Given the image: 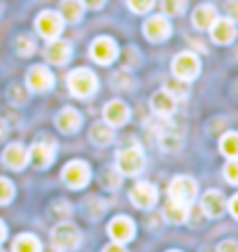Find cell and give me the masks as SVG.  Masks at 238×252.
<instances>
[{
  "instance_id": "obj_1",
  "label": "cell",
  "mask_w": 238,
  "mask_h": 252,
  "mask_svg": "<svg viewBox=\"0 0 238 252\" xmlns=\"http://www.w3.org/2000/svg\"><path fill=\"white\" fill-rule=\"evenodd\" d=\"M68 89L70 94H75L77 98H89L91 94H96L98 89V80H96V75L91 70H87V68H77L68 75Z\"/></svg>"
},
{
  "instance_id": "obj_2",
  "label": "cell",
  "mask_w": 238,
  "mask_h": 252,
  "mask_svg": "<svg viewBox=\"0 0 238 252\" xmlns=\"http://www.w3.org/2000/svg\"><path fill=\"white\" fill-rule=\"evenodd\" d=\"M143 166H145V157H143V150L138 145L124 147L117 154V171L121 175H138L143 171Z\"/></svg>"
},
{
  "instance_id": "obj_3",
  "label": "cell",
  "mask_w": 238,
  "mask_h": 252,
  "mask_svg": "<svg viewBox=\"0 0 238 252\" xmlns=\"http://www.w3.org/2000/svg\"><path fill=\"white\" fill-rule=\"evenodd\" d=\"M199 70H201L199 56L192 54V52H182V54H178L173 59V75L178 77V80L189 82L199 75Z\"/></svg>"
},
{
  "instance_id": "obj_4",
  "label": "cell",
  "mask_w": 238,
  "mask_h": 252,
  "mask_svg": "<svg viewBox=\"0 0 238 252\" xmlns=\"http://www.w3.org/2000/svg\"><path fill=\"white\" fill-rule=\"evenodd\" d=\"M35 28L37 33L47 40H54V37L61 35V31H63V19L59 12H52V9H45V12H40L35 19Z\"/></svg>"
},
{
  "instance_id": "obj_5",
  "label": "cell",
  "mask_w": 238,
  "mask_h": 252,
  "mask_svg": "<svg viewBox=\"0 0 238 252\" xmlns=\"http://www.w3.org/2000/svg\"><path fill=\"white\" fill-rule=\"evenodd\" d=\"M52 243H54L61 252L75 250V248L80 245V231H77V226H75V224H68V222L56 224L54 231H52Z\"/></svg>"
},
{
  "instance_id": "obj_6",
  "label": "cell",
  "mask_w": 238,
  "mask_h": 252,
  "mask_svg": "<svg viewBox=\"0 0 238 252\" xmlns=\"http://www.w3.org/2000/svg\"><path fill=\"white\" fill-rule=\"evenodd\" d=\"M168 194H171V201H178V203L189 206L194 201V196H196V182H194L192 178H187V175H178V178H173V182H171Z\"/></svg>"
},
{
  "instance_id": "obj_7",
  "label": "cell",
  "mask_w": 238,
  "mask_h": 252,
  "mask_svg": "<svg viewBox=\"0 0 238 252\" xmlns=\"http://www.w3.org/2000/svg\"><path fill=\"white\" fill-rule=\"evenodd\" d=\"M61 178H63V182L68 187L82 189L89 182V178H91V171H89V166L84 161H70V163H65Z\"/></svg>"
},
{
  "instance_id": "obj_8",
  "label": "cell",
  "mask_w": 238,
  "mask_h": 252,
  "mask_svg": "<svg viewBox=\"0 0 238 252\" xmlns=\"http://www.w3.org/2000/svg\"><path fill=\"white\" fill-rule=\"evenodd\" d=\"M26 84L30 91L42 94V91H49L54 87V75L49 72L47 65H33V68L26 72Z\"/></svg>"
},
{
  "instance_id": "obj_9",
  "label": "cell",
  "mask_w": 238,
  "mask_h": 252,
  "mask_svg": "<svg viewBox=\"0 0 238 252\" xmlns=\"http://www.w3.org/2000/svg\"><path fill=\"white\" fill-rule=\"evenodd\" d=\"M89 54H91V59L96 63L108 65V63H112L117 59V45H115V40H110V37H105V35L96 37L91 49H89Z\"/></svg>"
},
{
  "instance_id": "obj_10",
  "label": "cell",
  "mask_w": 238,
  "mask_h": 252,
  "mask_svg": "<svg viewBox=\"0 0 238 252\" xmlns=\"http://www.w3.org/2000/svg\"><path fill=\"white\" fill-rule=\"evenodd\" d=\"M156 187L152 182H138L133 185L131 189V201H133V206L140 208V210H147V208H152L156 203Z\"/></svg>"
},
{
  "instance_id": "obj_11",
  "label": "cell",
  "mask_w": 238,
  "mask_h": 252,
  "mask_svg": "<svg viewBox=\"0 0 238 252\" xmlns=\"http://www.w3.org/2000/svg\"><path fill=\"white\" fill-rule=\"evenodd\" d=\"M143 33H145L147 40L161 42V40H166V37L171 35V24H168L166 17L156 14V17H149L145 24H143Z\"/></svg>"
},
{
  "instance_id": "obj_12",
  "label": "cell",
  "mask_w": 238,
  "mask_h": 252,
  "mask_svg": "<svg viewBox=\"0 0 238 252\" xmlns=\"http://www.w3.org/2000/svg\"><path fill=\"white\" fill-rule=\"evenodd\" d=\"M56 145L54 143H35L28 150V161H33L35 168H47L49 163L54 161Z\"/></svg>"
},
{
  "instance_id": "obj_13",
  "label": "cell",
  "mask_w": 238,
  "mask_h": 252,
  "mask_svg": "<svg viewBox=\"0 0 238 252\" xmlns=\"http://www.w3.org/2000/svg\"><path fill=\"white\" fill-rule=\"evenodd\" d=\"M108 234H110V238L115 243H126V241L133 238L136 226H133V222L128 217H115L110 224H108Z\"/></svg>"
},
{
  "instance_id": "obj_14",
  "label": "cell",
  "mask_w": 238,
  "mask_h": 252,
  "mask_svg": "<svg viewBox=\"0 0 238 252\" xmlns=\"http://www.w3.org/2000/svg\"><path fill=\"white\" fill-rule=\"evenodd\" d=\"M2 161H5V166L12 168V171H21L28 163V150L21 143L7 145L5 152H2Z\"/></svg>"
},
{
  "instance_id": "obj_15",
  "label": "cell",
  "mask_w": 238,
  "mask_h": 252,
  "mask_svg": "<svg viewBox=\"0 0 238 252\" xmlns=\"http://www.w3.org/2000/svg\"><path fill=\"white\" fill-rule=\"evenodd\" d=\"M149 105H152V110H154V115H159V117H171V115L175 112L178 100H175L166 89H161V91H156V94H152Z\"/></svg>"
},
{
  "instance_id": "obj_16",
  "label": "cell",
  "mask_w": 238,
  "mask_h": 252,
  "mask_svg": "<svg viewBox=\"0 0 238 252\" xmlns=\"http://www.w3.org/2000/svg\"><path fill=\"white\" fill-rule=\"evenodd\" d=\"M45 54H47V61H52L54 65H63V63H68L70 54H73V47H70V42H65V40H56L54 37V40L47 45Z\"/></svg>"
},
{
  "instance_id": "obj_17",
  "label": "cell",
  "mask_w": 238,
  "mask_h": 252,
  "mask_svg": "<svg viewBox=\"0 0 238 252\" xmlns=\"http://www.w3.org/2000/svg\"><path fill=\"white\" fill-rule=\"evenodd\" d=\"M210 35L217 45H229L231 40L236 37V28L231 19H215L210 26Z\"/></svg>"
},
{
  "instance_id": "obj_18",
  "label": "cell",
  "mask_w": 238,
  "mask_h": 252,
  "mask_svg": "<svg viewBox=\"0 0 238 252\" xmlns=\"http://www.w3.org/2000/svg\"><path fill=\"white\" fill-rule=\"evenodd\" d=\"M103 119L110 126H124L128 122V108L121 100H110V103L103 108Z\"/></svg>"
},
{
  "instance_id": "obj_19",
  "label": "cell",
  "mask_w": 238,
  "mask_h": 252,
  "mask_svg": "<svg viewBox=\"0 0 238 252\" xmlns=\"http://www.w3.org/2000/svg\"><path fill=\"white\" fill-rule=\"evenodd\" d=\"M56 126L61 133H75L80 126H82V117L80 112L73 108H63L59 115H56Z\"/></svg>"
},
{
  "instance_id": "obj_20",
  "label": "cell",
  "mask_w": 238,
  "mask_h": 252,
  "mask_svg": "<svg viewBox=\"0 0 238 252\" xmlns=\"http://www.w3.org/2000/svg\"><path fill=\"white\" fill-rule=\"evenodd\" d=\"M201 210L208 217H220L224 213V196H222L217 189H210L206 191L201 198Z\"/></svg>"
},
{
  "instance_id": "obj_21",
  "label": "cell",
  "mask_w": 238,
  "mask_h": 252,
  "mask_svg": "<svg viewBox=\"0 0 238 252\" xmlns=\"http://www.w3.org/2000/svg\"><path fill=\"white\" fill-rule=\"evenodd\" d=\"M215 19H217V12H215L212 5H199L192 14V24L199 28V31H208Z\"/></svg>"
},
{
  "instance_id": "obj_22",
  "label": "cell",
  "mask_w": 238,
  "mask_h": 252,
  "mask_svg": "<svg viewBox=\"0 0 238 252\" xmlns=\"http://www.w3.org/2000/svg\"><path fill=\"white\" fill-rule=\"evenodd\" d=\"M180 145H182L180 128L168 126V128H164V131L159 133V147H161L164 152H175V150H180Z\"/></svg>"
},
{
  "instance_id": "obj_23",
  "label": "cell",
  "mask_w": 238,
  "mask_h": 252,
  "mask_svg": "<svg viewBox=\"0 0 238 252\" xmlns=\"http://www.w3.org/2000/svg\"><path fill=\"white\" fill-rule=\"evenodd\" d=\"M61 19L63 21H70V24H77L84 14V5L80 0H61Z\"/></svg>"
},
{
  "instance_id": "obj_24",
  "label": "cell",
  "mask_w": 238,
  "mask_h": 252,
  "mask_svg": "<svg viewBox=\"0 0 238 252\" xmlns=\"http://www.w3.org/2000/svg\"><path fill=\"white\" fill-rule=\"evenodd\" d=\"M89 138H91V143H96V145H110L112 140H115V131H112V126L108 124V122H98V124L91 126Z\"/></svg>"
},
{
  "instance_id": "obj_25",
  "label": "cell",
  "mask_w": 238,
  "mask_h": 252,
  "mask_svg": "<svg viewBox=\"0 0 238 252\" xmlns=\"http://www.w3.org/2000/svg\"><path fill=\"white\" fill-rule=\"evenodd\" d=\"M164 215H166V220H168V222H173V224H182V222H187L189 206L178 203V201H168V206L164 208Z\"/></svg>"
},
{
  "instance_id": "obj_26",
  "label": "cell",
  "mask_w": 238,
  "mask_h": 252,
  "mask_svg": "<svg viewBox=\"0 0 238 252\" xmlns=\"http://www.w3.org/2000/svg\"><path fill=\"white\" fill-rule=\"evenodd\" d=\"M12 252H40V241L30 234H21L12 243Z\"/></svg>"
},
{
  "instance_id": "obj_27",
  "label": "cell",
  "mask_w": 238,
  "mask_h": 252,
  "mask_svg": "<svg viewBox=\"0 0 238 252\" xmlns=\"http://www.w3.org/2000/svg\"><path fill=\"white\" fill-rule=\"evenodd\" d=\"M220 150H222V154H224V157L236 159V157H238V133H236V131H229V133L222 135Z\"/></svg>"
},
{
  "instance_id": "obj_28",
  "label": "cell",
  "mask_w": 238,
  "mask_h": 252,
  "mask_svg": "<svg viewBox=\"0 0 238 252\" xmlns=\"http://www.w3.org/2000/svg\"><path fill=\"white\" fill-rule=\"evenodd\" d=\"M187 7V0H161V9L166 17H178Z\"/></svg>"
},
{
  "instance_id": "obj_29",
  "label": "cell",
  "mask_w": 238,
  "mask_h": 252,
  "mask_svg": "<svg viewBox=\"0 0 238 252\" xmlns=\"http://www.w3.org/2000/svg\"><path fill=\"white\" fill-rule=\"evenodd\" d=\"M14 49H17L19 56H30L35 52V42H33L28 35H19L17 42H14Z\"/></svg>"
},
{
  "instance_id": "obj_30",
  "label": "cell",
  "mask_w": 238,
  "mask_h": 252,
  "mask_svg": "<svg viewBox=\"0 0 238 252\" xmlns=\"http://www.w3.org/2000/svg\"><path fill=\"white\" fill-rule=\"evenodd\" d=\"M119 182H121V178H119L117 171H112V168H105V171L101 173V185L105 189H117Z\"/></svg>"
},
{
  "instance_id": "obj_31",
  "label": "cell",
  "mask_w": 238,
  "mask_h": 252,
  "mask_svg": "<svg viewBox=\"0 0 238 252\" xmlns=\"http://www.w3.org/2000/svg\"><path fill=\"white\" fill-rule=\"evenodd\" d=\"M12 196H14V185L9 180H5V178H0V206L9 203Z\"/></svg>"
},
{
  "instance_id": "obj_32",
  "label": "cell",
  "mask_w": 238,
  "mask_h": 252,
  "mask_svg": "<svg viewBox=\"0 0 238 252\" xmlns=\"http://www.w3.org/2000/svg\"><path fill=\"white\" fill-rule=\"evenodd\" d=\"M166 91H168V94H171L175 100H180V98H184V96H187V84H184L182 80L171 82V84L166 87Z\"/></svg>"
},
{
  "instance_id": "obj_33",
  "label": "cell",
  "mask_w": 238,
  "mask_h": 252,
  "mask_svg": "<svg viewBox=\"0 0 238 252\" xmlns=\"http://www.w3.org/2000/svg\"><path fill=\"white\" fill-rule=\"evenodd\" d=\"M224 178H227L231 185H238V157L231 159V161L224 166Z\"/></svg>"
},
{
  "instance_id": "obj_34",
  "label": "cell",
  "mask_w": 238,
  "mask_h": 252,
  "mask_svg": "<svg viewBox=\"0 0 238 252\" xmlns=\"http://www.w3.org/2000/svg\"><path fill=\"white\" fill-rule=\"evenodd\" d=\"M152 5H154V0H128V7L136 14H145L147 9H152Z\"/></svg>"
},
{
  "instance_id": "obj_35",
  "label": "cell",
  "mask_w": 238,
  "mask_h": 252,
  "mask_svg": "<svg viewBox=\"0 0 238 252\" xmlns=\"http://www.w3.org/2000/svg\"><path fill=\"white\" fill-rule=\"evenodd\" d=\"M7 94H9V100H12V103H19V105H21V103H26V94H24V89L17 87V84H12Z\"/></svg>"
},
{
  "instance_id": "obj_36",
  "label": "cell",
  "mask_w": 238,
  "mask_h": 252,
  "mask_svg": "<svg viewBox=\"0 0 238 252\" xmlns=\"http://www.w3.org/2000/svg\"><path fill=\"white\" fill-rule=\"evenodd\" d=\"M217 252H238V243L236 241H222L217 245Z\"/></svg>"
},
{
  "instance_id": "obj_37",
  "label": "cell",
  "mask_w": 238,
  "mask_h": 252,
  "mask_svg": "<svg viewBox=\"0 0 238 252\" xmlns=\"http://www.w3.org/2000/svg\"><path fill=\"white\" fill-rule=\"evenodd\" d=\"M227 9H229V19H231V21H238V0H231L229 5H227Z\"/></svg>"
},
{
  "instance_id": "obj_38",
  "label": "cell",
  "mask_w": 238,
  "mask_h": 252,
  "mask_svg": "<svg viewBox=\"0 0 238 252\" xmlns=\"http://www.w3.org/2000/svg\"><path fill=\"white\" fill-rule=\"evenodd\" d=\"M80 2H82L84 7H89V9H101L105 0H80Z\"/></svg>"
},
{
  "instance_id": "obj_39",
  "label": "cell",
  "mask_w": 238,
  "mask_h": 252,
  "mask_svg": "<svg viewBox=\"0 0 238 252\" xmlns=\"http://www.w3.org/2000/svg\"><path fill=\"white\" fill-rule=\"evenodd\" d=\"M103 252H126V250H124V243H110L103 248Z\"/></svg>"
},
{
  "instance_id": "obj_40",
  "label": "cell",
  "mask_w": 238,
  "mask_h": 252,
  "mask_svg": "<svg viewBox=\"0 0 238 252\" xmlns=\"http://www.w3.org/2000/svg\"><path fill=\"white\" fill-rule=\"evenodd\" d=\"M229 210H231V215H234V217L238 220V194L229 201Z\"/></svg>"
},
{
  "instance_id": "obj_41",
  "label": "cell",
  "mask_w": 238,
  "mask_h": 252,
  "mask_svg": "<svg viewBox=\"0 0 238 252\" xmlns=\"http://www.w3.org/2000/svg\"><path fill=\"white\" fill-rule=\"evenodd\" d=\"M54 213H61V215H68V213H70V206H68V203H56V206H54Z\"/></svg>"
},
{
  "instance_id": "obj_42",
  "label": "cell",
  "mask_w": 238,
  "mask_h": 252,
  "mask_svg": "<svg viewBox=\"0 0 238 252\" xmlns=\"http://www.w3.org/2000/svg\"><path fill=\"white\" fill-rule=\"evenodd\" d=\"M5 135H7V126H5V122L0 119V140H5Z\"/></svg>"
},
{
  "instance_id": "obj_43",
  "label": "cell",
  "mask_w": 238,
  "mask_h": 252,
  "mask_svg": "<svg viewBox=\"0 0 238 252\" xmlns=\"http://www.w3.org/2000/svg\"><path fill=\"white\" fill-rule=\"evenodd\" d=\"M5 224H2V222H0V243H2V241H5Z\"/></svg>"
},
{
  "instance_id": "obj_44",
  "label": "cell",
  "mask_w": 238,
  "mask_h": 252,
  "mask_svg": "<svg viewBox=\"0 0 238 252\" xmlns=\"http://www.w3.org/2000/svg\"><path fill=\"white\" fill-rule=\"evenodd\" d=\"M168 252H178V250H168Z\"/></svg>"
},
{
  "instance_id": "obj_45",
  "label": "cell",
  "mask_w": 238,
  "mask_h": 252,
  "mask_svg": "<svg viewBox=\"0 0 238 252\" xmlns=\"http://www.w3.org/2000/svg\"><path fill=\"white\" fill-rule=\"evenodd\" d=\"M0 252H2V250H0Z\"/></svg>"
}]
</instances>
